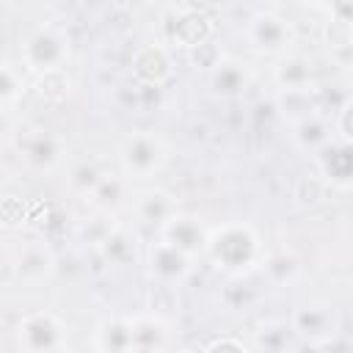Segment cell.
I'll return each instance as SVG.
<instances>
[{
    "instance_id": "obj_23",
    "label": "cell",
    "mask_w": 353,
    "mask_h": 353,
    "mask_svg": "<svg viewBox=\"0 0 353 353\" xmlns=\"http://www.w3.org/2000/svg\"><path fill=\"white\" fill-rule=\"evenodd\" d=\"M259 268H262V273L268 276V281L276 284V287L292 284V281L298 279V273H301V265H298L295 254H290V251H284V248H281V251L262 254Z\"/></svg>"
},
{
    "instance_id": "obj_24",
    "label": "cell",
    "mask_w": 353,
    "mask_h": 353,
    "mask_svg": "<svg viewBox=\"0 0 353 353\" xmlns=\"http://www.w3.org/2000/svg\"><path fill=\"white\" fill-rule=\"evenodd\" d=\"M290 334H292V328H287L284 323H265V325H259V331H254L251 347H259V350H287L290 347Z\"/></svg>"
},
{
    "instance_id": "obj_10",
    "label": "cell",
    "mask_w": 353,
    "mask_h": 353,
    "mask_svg": "<svg viewBox=\"0 0 353 353\" xmlns=\"http://www.w3.org/2000/svg\"><path fill=\"white\" fill-rule=\"evenodd\" d=\"M130 69H132V77L146 85V88H160L163 83L171 80L174 74V61H171V52L165 44L154 41V44H143L135 50L132 61H130Z\"/></svg>"
},
{
    "instance_id": "obj_6",
    "label": "cell",
    "mask_w": 353,
    "mask_h": 353,
    "mask_svg": "<svg viewBox=\"0 0 353 353\" xmlns=\"http://www.w3.org/2000/svg\"><path fill=\"white\" fill-rule=\"evenodd\" d=\"M245 41L259 55H287L295 47V28L276 11H259L245 22Z\"/></svg>"
},
{
    "instance_id": "obj_1",
    "label": "cell",
    "mask_w": 353,
    "mask_h": 353,
    "mask_svg": "<svg viewBox=\"0 0 353 353\" xmlns=\"http://www.w3.org/2000/svg\"><path fill=\"white\" fill-rule=\"evenodd\" d=\"M204 254L218 270L240 279V276L251 273L254 268H259V259H262L265 248H262L259 234L251 223L226 221V223L212 226L207 232Z\"/></svg>"
},
{
    "instance_id": "obj_8",
    "label": "cell",
    "mask_w": 353,
    "mask_h": 353,
    "mask_svg": "<svg viewBox=\"0 0 353 353\" xmlns=\"http://www.w3.org/2000/svg\"><path fill=\"white\" fill-rule=\"evenodd\" d=\"M146 270L157 284L176 287L193 273V256L182 254L179 248H174L171 243L160 237L157 243L146 248Z\"/></svg>"
},
{
    "instance_id": "obj_20",
    "label": "cell",
    "mask_w": 353,
    "mask_h": 353,
    "mask_svg": "<svg viewBox=\"0 0 353 353\" xmlns=\"http://www.w3.org/2000/svg\"><path fill=\"white\" fill-rule=\"evenodd\" d=\"M331 138H334V135H331V124H328L320 113H309V116L292 121V141H295L303 152H309V154L320 152Z\"/></svg>"
},
{
    "instance_id": "obj_17",
    "label": "cell",
    "mask_w": 353,
    "mask_h": 353,
    "mask_svg": "<svg viewBox=\"0 0 353 353\" xmlns=\"http://www.w3.org/2000/svg\"><path fill=\"white\" fill-rule=\"evenodd\" d=\"M132 325V350H168L174 345L171 325L160 314H135L130 317Z\"/></svg>"
},
{
    "instance_id": "obj_21",
    "label": "cell",
    "mask_w": 353,
    "mask_h": 353,
    "mask_svg": "<svg viewBox=\"0 0 353 353\" xmlns=\"http://www.w3.org/2000/svg\"><path fill=\"white\" fill-rule=\"evenodd\" d=\"M292 334L309 336V342L334 334V314L325 306H303L292 314Z\"/></svg>"
},
{
    "instance_id": "obj_29",
    "label": "cell",
    "mask_w": 353,
    "mask_h": 353,
    "mask_svg": "<svg viewBox=\"0 0 353 353\" xmlns=\"http://www.w3.org/2000/svg\"><path fill=\"white\" fill-rule=\"evenodd\" d=\"M14 135V124H11V119L3 113V108H0V143L3 141H8Z\"/></svg>"
},
{
    "instance_id": "obj_9",
    "label": "cell",
    "mask_w": 353,
    "mask_h": 353,
    "mask_svg": "<svg viewBox=\"0 0 353 353\" xmlns=\"http://www.w3.org/2000/svg\"><path fill=\"white\" fill-rule=\"evenodd\" d=\"M207 232L210 226H204V221L193 212H182L176 210L163 226H160V237L165 243H171L174 248H179L182 254L188 256H199L204 254V245H207Z\"/></svg>"
},
{
    "instance_id": "obj_22",
    "label": "cell",
    "mask_w": 353,
    "mask_h": 353,
    "mask_svg": "<svg viewBox=\"0 0 353 353\" xmlns=\"http://www.w3.org/2000/svg\"><path fill=\"white\" fill-rule=\"evenodd\" d=\"M33 91L44 105H61L72 94V77L66 74V66L61 69H47L33 74Z\"/></svg>"
},
{
    "instance_id": "obj_30",
    "label": "cell",
    "mask_w": 353,
    "mask_h": 353,
    "mask_svg": "<svg viewBox=\"0 0 353 353\" xmlns=\"http://www.w3.org/2000/svg\"><path fill=\"white\" fill-rule=\"evenodd\" d=\"M336 3H342V0H306V6H312L314 11H323V14H328Z\"/></svg>"
},
{
    "instance_id": "obj_2",
    "label": "cell",
    "mask_w": 353,
    "mask_h": 353,
    "mask_svg": "<svg viewBox=\"0 0 353 353\" xmlns=\"http://www.w3.org/2000/svg\"><path fill=\"white\" fill-rule=\"evenodd\" d=\"M69 36L63 28L58 25H39L36 30H30L22 44H19V58L25 72L39 74L47 69H61L69 61Z\"/></svg>"
},
{
    "instance_id": "obj_14",
    "label": "cell",
    "mask_w": 353,
    "mask_h": 353,
    "mask_svg": "<svg viewBox=\"0 0 353 353\" xmlns=\"http://www.w3.org/2000/svg\"><path fill=\"white\" fill-rule=\"evenodd\" d=\"M130 210L138 218V223H146V226H157L160 229L179 210V204L163 188H143V190H132Z\"/></svg>"
},
{
    "instance_id": "obj_25",
    "label": "cell",
    "mask_w": 353,
    "mask_h": 353,
    "mask_svg": "<svg viewBox=\"0 0 353 353\" xmlns=\"http://www.w3.org/2000/svg\"><path fill=\"white\" fill-rule=\"evenodd\" d=\"M22 91H25V77H22V72L17 69V66H11V63H0V108H6V105H14L19 97H22Z\"/></svg>"
},
{
    "instance_id": "obj_18",
    "label": "cell",
    "mask_w": 353,
    "mask_h": 353,
    "mask_svg": "<svg viewBox=\"0 0 353 353\" xmlns=\"http://www.w3.org/2000/svg\"><path fill=\"white\" fill-rule=\"evenodd\" d=\"M14 265H17V276L19 279H25V281H44L55 270V256H52L47 243L33 240V243H25L17 251Z\"/></svg>"
},
{
    "instance_id": "obj_15",
    "label": "cell",
    "mask_w": 353,
    "mask_h": 353,
    "mask_svg": "<svg viewBox=\"0 0 353 353\" xmlns=\"http://www.w3.org/2000/svg\"><path fill=\"white\" fill-rule=\"evenodd\" d=\"M130 199H132V179L116 174H102V179L85 193V201L102 215H116L119 210L130 207Z\"/></svg>"
},
{
    "instance_id": "obj_4",
    "label": "cell",
    "mask_w": 353,
    "mask_h": 353,
    "mask_svg": "<svg viewBox=\"0 0 353 353\" xmlns=\"http://www.w3.org/2000/svg\"><path fill=\"white\" fill-rule=\"evenodd\" d=\"M212 30L215 25L204 11L190 8V6H174L160 19V33H163L160 44L179 47V50H196L212 39Z\"/></svg>"
},
{
    "instance_id": "obj_5",
    "label": "cell",
    "mask_w": 353,
    "mask_h": 353,
    "mask_svg": "<svg viewBox=\"0 0 353 353\" xmlns=\"http://www.w3.org/2000/svg\"><path fill=\"white\" fill-rule=\"evenodd\" d=\"M165 157V143L149 130H135L119 143V163L130 179H152L163 171Z\"/></svg>"
},
{
    "instance_id": "obj_26",
    "label": "cell",
    "mask_w": 353,
    "mask_h": 353,
    "mask_svg": "<svg viewBox=\"0 0 353 353\" xmlns=\"http://www.w3.org/2000/svg\"><path fill=\"white\" fill-rule=\"evenodd\" d=\"M99 179H102V171H99V165H94V163H77V165L72 168V174H69V185H72L80 196H85Z\"/></svg>"
},
{
    "instance_id": "obj_19",
    "label": "cell",
    "mask_w": 353,
    "mask_h": 353,
    "mask_svg": "<svg viewBox=\"0 0 353 353\" xmlns=\"http://www.w3.org/2000/svg\"><path fill=\"white\" fill-rule=\"evenodd\" d=\"M94 347L102 353H130L132 325L130 317H108L94 328Z\"/></svg>"
},
{
    "instance_id": "obj_12",
    "label": "cell",
    "mask_w": 353,
    "mask_h": 353,
    "mask_svg": "<svg viewBox=\"0 0 353 353\" xmlns=\"http://www.w3.org/2000/svg\"><path fill=\"white\" fill-rule=\"evenodd\" d=\"M273 83L281 94H312L317 88L314 63L298 52L279 55V61L273 66Z\"/></svg>"
},
{
    "instance_id": "obj_13",
    "label": "cell",
    "mask_w": 353,
    "mask_h": 353,
    "mask_svg": "<svg viewBox=\"0 0 353 353\" xmlns=\"http://www.w3.org/2000/svg\"><path fill=\"white\" fill-rule=\"evenodd\" d=\"M251 85V66L243 58L221 55L210 69V88L221 99H237Z\"/></svg>"
},
{
    "instance_id": "obj_16",
    "label": "cell",
    "mask_w": 353,
    "mask_h": 353,
    "mask_svg": "<svg viewBox=\"0 0 353 353\" xmlns=\"http://www.w3.org/2000/svg\"><path fill=\"white\" fill-rule=\"evenodd\" d=\"M94 248L102 256V262L113 265V268H127L138 256V240H135L132 229L124 223H110Z\"/></svg>"
},
{
    "instance_id": "obj_3",
    "label": "cell",
    "mask_w": 353,
    "mask_h": 353,
    "mask_svg": "<svg viewBox=\"0 0 353 353\" xmlns=\"http://www.w3.org/2000/svg\"><path fill=\"white\" fill-rule=\"evenodd\" d=\"M14 339L28 353H61L69 347V325L52 312H30L17 320Z\"/></svg>"
},
{
    "instance_id": "obj_7",
    "label": "cell",
    "mask_w": 353,
    "mask_h": 353,
    "mask_svg": "<svg viewBox=\"0 0 353 353\" xmlns=\"http://www.w3.org/2000/svg\"><path fill=\"white\" fill-rule=\"evenodd\" d=\"M17 154L36 171H52L66 154V141L44 127H22L11 135Z\"/></svg>"
},
{
    "instance_id": "obj_27",
    "label": "cell",
    "mask_w": 353,
    "mask_h": 353,
    "mask_svg": "<svg viewBox=\"0 0 353 353\" xmlns=\"http://www.w3.org/2000/svg\"><path fill=\"white\" fill-rule=\"evenodd\" d=\"M248 350L251 345L248 342H243V339H234V336H218V339H212V342H207L204 345V350Z\"/></svg>"
},
{
    "instance_id": "obj_11",
    "label": "cell",
    "mask_w": 353,
    "mask_h": 353,
    "mask_svg": "<svg viewBox=\"0 0 353 353\" xmlns=\"http://www.w3.org/2000/svg\"><path fill=\"white\" fill-rule=\"evenodd\" d=\"M314 163L320 168V179L328 188L347 190L350 176H353V154H350V141H328L320 152H314Z\"/></svg>"
},
{
    "instance_id": "obj_28",
    "label": "cell",
    "mask_w": 353,
    "mask_h": 353,
    "mask_svg": "<svg viewBox=\"0 0 353 353\" xmlns=\"http://www.w3.org/2000/svg\"><path fill=\"white\" fill-rule=\"evenodd\" d=\"M336 132H339V141H350V102H345V105L339 108Z\"/></svg>"
}]
</instances>
